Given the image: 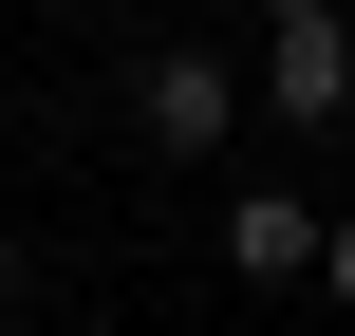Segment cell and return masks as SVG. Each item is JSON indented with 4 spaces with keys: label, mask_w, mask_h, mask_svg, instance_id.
<instances>
[{
    "label": "cell",
    "mask_w": 355,
    "mask_h": 336,
    "mask_svg": "<svg viewBox=\"0 0 355 336\" xmlns=\"http://www.w3.org/2000/svg\"><path fill=\"white\" fill-rule=\"evenodd\" d=\"M262 112L281 131H355V19H281L262 37Z\"/></svg>",
    "instance_id": "cell-2"
},
{
    "label": "cell",
    "mask_w": 355,
    "mask_h": 336,
    "mask_svg": "<svg viewBox=\"0 0 355 336\" xmlns=\"http://www.w3.org/2000/svg\"><path fill=\"white\" fill-rule=\"evenodd\" d=\"M243 19H262V37H281V19H337V0H243Z\"/></svg>",
    "instance_id": "cell-5"
},
{
    "label": "cell",
    "mask_w": 355,
    "mask_h": 336,
    "mask_svg": "<svg viewBox=\"0 0 355 336\" xmlns=\"http://www.w3.org/2000/svg\"><path fill=\"white\" fill-rule=\"evenodd\" d=\"M243 112H262V75H243L225 37H150V56H131V131H150L168 168H206V150H243Z\"/></svg>",
    "instance_id": "cell-1"
},
{
    "label": "cell",
    "mask_w": 355,
    "mask_h": 336,
    "mask_svg": "<svg viewBox=\"0 0 355 336\" xmlns=\"http://www.w3.org/2000/svg\"><path fill=\"white\" fill-rule=\"evenodd\" d=\"M318 224H337V206H300V187H225V281H262V299L318 281Z\"/></svg>",
    "instance_id": "cell-3"
},
{
    "label": "cell",
    "mask_w": 355,
    "mask_h": 336,
    "mask_svg": "<svg viewBox=\"0 0 355 336\" xmlns=\"http://www.w3.org/2000/svg\"><path fill=\"white\" fill-rule=\"evenodd\" d=\"M318 281H337V299H355V206H337V224H318Z\"/></svg>",
    "instance_id": "cell-4"
},
{
    "label": "cell",
    "mask_w": 355,
    "mask_h": 336,
    "mask_svg": "<svg viewBox=\"0 0 355 336\" xmlns=\"http://www.w3.org/2000/svg\"><path fill=\"white\" fill-rule=\"evenodd\" d=\"M56 336H112V318H56Z\"/></svg>",
    "instance_id": "cell-6"
}]
</instances>
